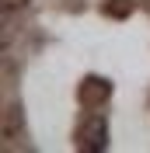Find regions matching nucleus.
Returning <instances> with one entry per match:
<instances>
[{
    "label": "nucleus",
    "mask_w": 150,
    "mask_h": 153,
    "mask_svg": "<svg viewBox=\"0 0 150 153\" xmlns=\"http://www.w3.org/2000/svg\"><path fill=\"white\" fill-rule=\"evenodd\" d=\"M74 146L80 153H105L108 150V122L101 111H84L74 129Z\"/></svg>",
    "instance_id": "nucleus-1"
},
{
    "label": "nucleus",
    "mask_w": 150,
    "mask_h": 153,
    "mask_svg": "<svg viewBox=\"0 0 150 153\" xmlns=\"http://www.w3.org/2000/svg\"><path fill=\"white\" fill-rule=\"evenodd\" d=\"M112 80L101 73H87L80 84H77V105H80V111H101L105 105H108V97H112Z\"/></svg>",
    "instance_id": "nucleus-2"
},
{
    "label": "nucleus",
    "mask_w": 150,
    "mask_h": 153,
    "mask_svg": "<svg viewBox=\"0 0 150 153\" xmlns=\"http://www.w3.org/2000/svg\"><path fill=\"white\" fill-rule=\"evenodd\" d=\"M21 125H25L21 122V108L18 105H4V139H7V143L21 132Z\"/></svg>",
    "instance_id": "nucleus-3"
},
{
    "label": "nucleus",
    "mask_w": 150,
    "mask_h": 153,
    "mask_svg": "<svg viewBox=\"0 0 150 153\" xmlns=\"http://www.w3.org/2000/svg\"><path fill=\"white\" fill-rule=\"evenodd\" d=\"M101 10L108 14V18H129L133 14V0H105Z\"/></svg>",
    "instance_id": "nucleus-4"
},
{
    "label": "nucleus",
    "mask_w": 150,
    "mask_h": 153,
    "mask_svg": "<svg viewBox=\"0 0 150 153\" xmlns=\"http://www.w3.org/2000/svg\"><path fill=\"white\" fill-rule=\"evenodd\" d=\"M0 7H4V14H14V10L28 7V0H0Z\"/></svg>",
    "instance_id": "nucleus-5"
}]
</instances>
